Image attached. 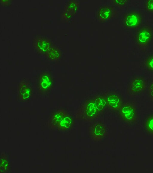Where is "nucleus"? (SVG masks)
Instances as JSON below:
<instances>
[{
  "label": "nucleus",
  "mask_w": 153,
  "mask_h": 173,
  "mask_svg": "<svg viewBox=\"0 0 153 173\" xmlns=\"http://www.w3.org/2000/svg\"><path fill=\"white\" fill-rule=\"evenodd\" d=\"M153 37V29L149 26L140 27L137 31L135 40L138 47L142 50H146L149 46Z\"/></svg>",
  "instance_id": "obj_1"
},
{
  "label": "nucleus",
  "mask_w": 153,
  "mask_h": 173,
  "mask_svg": "<svg viewBox=\"0 0 153 173\" xmlns=\"http://www.w3.org/2000/svg\"><path fill=\"white\" fill-rule=\"evenodd\" d=\"M54 86V78L52 75L47 71L40 73L37 80V86L39 93L42 96L49 94Z\"/></svg>",
  "instance_id": "obj_2"
},
{
  "label": "nucleus",
  "mask_w": 153,
  "mask_h": 173,
  "mask_svg": "<svg viewBox=\"0 0 153 173\" xmlns=\"http://www.w3.org/2000/svg\"><path fill=\"white\" fill-rule=\"evenodd\" d=\"M118 111L120 117L126 123L131 125L136 122L137 114L134 104L130 102L123 103Z\"/></svg>",
  "instance_id": "obj_3"
},
{
  "label": "nucleus",
  "mask_w": 153,
  "mask_h": 173,
  "mask_svg": "<svg viewBox=\"0 0 153 173\" xmlns=\"http://www.w3.org/2000/svg\"><path fill=\"white\" fill-rule=\"evenodd\" d=\"M79 111L78 113V117L86 121H92L97 118L100 114L95 106L93 99L85 102Z\"/></svg>",
  "instance_id": "obj_4"
},
{
  "label": "nucleus",
  "mask_w": 153,
  "mask_h": 173,
  "mask_svg": "<svg viewBox=\"0 0 153 173\" xmlns=\"http://www.w3.org/2000/svg\"><path fill=\"white\" fill-rule=\"evenodd\" d=\"M142 18L140 13L136 11H132L126 13L123 19L124 26L130 29H135L140 26Z\"/></svg>",
  "instance_id": "obj_5"
},
{
  "label": "nucleus",
  "mask_w": 153,
  "mask_h": 173,
  "mask_svg": "<svg viewBox=\"0 0 153 173\" xmlns=\"http://www.w3.org/2000/svg\"><path fill=\"white\" fill-rule=\"evenodd\" d=\"M89 136L93 141H100L106 135L107 130L105 126L102 122H97L91 124L89 129Z\"/></svg>",
  "instance_id": "obj_6"
},
{
  "label": "nucleus",
  "mask_w": 153,
  "mask_h": 173,
  "mask_svg": "<svg viewBox=\"0 0 153 173\" xmlns=\"http://www.w3.org/2000/svg\"><path fill=\"white\" fill-rule=\"evenodd\" d=\"M33 88L27 80H21L18 86L17 96L19 100L22 102L28 101L33 95Z\"/></svg>",
  "instance_id": "obj_7"
},
{
  "label": "nucleus",
  "mask_w": 153,
  "mask_h": 173,
  "mask_svg": "<svg viewBox=\"0 0 153 173\" xmlns=\"http://www.w3.org/2000/svg\"><path fill=\"white\" fill-rule=\"evenodd\" d=\"M146 86V80L144 78L138 76L134 78L129 83L127 89L128 93L134 96L143 93Z\"/></svg>",
  "instance_id": "obj_8"
},
{
  "label": "nucleus",
  "mask_w": 153,
  "mask_h": 173,
  "mask_svg": "<svg viewBox=\"0 0 153 173\" xmlns=\"http://www.w3.org/2000/svg\"><path fill=\"white\" fill-rule=\"evenodd\" d=\"M79 6L80 3L78 1L75 0L69 1L62 14V20L66 22L70 20L77 13Z\"/></svg>",
  "instance_id": "obj_9"
},
{
  "label": "nucleus",
  "mask_w": 153,
  "mask_h": 173,
  "mask_svg": "<svg viewBox=\"0 0 153 173\" xmlns=\"http://www.w3.org/2000/svg\"><path fill=\"white\" fill-rule=\"evenodd\" d=\"M33 44L37 51L41 54H46L52 47L51 41L46 38L39 36L34 39Z\"/></svg>",
  "instance_id": "obj_10"
},
{
  "label": "nucleus",
  "mask_w": 153,
  "mask_h": 173,
  "mask_svg": "<svg viewBox=\"0 0 153 173\" xmlns=\"http://www.w3.org/2000/svg\"><path fill=\"white\" fill-rule=\"evenodd\" d=\"M104 97L107 106L114 111H118L124 103L122 97L116 94H108Z\"/></svg>",
  "instance_id": "obj_11"
},
{
  "label": "nucleus",
  "mask_w": 153,
  "mask_h": 173,
  "mask_svg": "<svg viewBox=\"0 0 153 173\" xmlns=\"http://www.w3.org/2000/svg\"><path fill=\"white\" fill-rule=\"evenodd\" d=\"M114 13V9L113 7L108 5H104L99 8L97 12V17L100 21L105 22L112 19Z\"/></svg>",
  "instance_id": "obj_12"
},
{
  "label": "nucleus",
  "mask_w": 153,
  "mask_h": 173,
  "mask_svg": "<svg viewBox=\"0 0 153 173\" xmlns=\"http://www.w3.org/2000/svg\"><path fill=\"white\" fill-rule=\"evenodd\" d=\"M67 113L63 109H58L51 114L48 122L49 127L51 129H56L58 125Z\"/></svg>",
  "instance_id": "obj_13"
},
{
  "label": "nucleus",
  "mask_w": 153,
  "mask_h": 173,
  "mask_svg": "<svg viewBox=\"0 0 153 173\" xmlns=\"http://www.w3.org/2000/svg\"><path fill=\"white\" fill-rule=\"evenodd\" d=\"M74 124V120L67 113L59 123L56 129L60 131H68L71 128Z\"/></svg>",
  "instance_id": "obj_14"
},
{
  "label": "nucleus",
  "mask_w": 153,
  "mask_h": 173,
  "mask_svg": "<svg viewBox=\"0 0 153 173\" xmlns=\"http://www.w3.org/2000/svg\"><path fill=\"white\" fill-rule=\"evenodd\" d=\"M0 173L8 172L10 170V162L7 155L1 152L0 156Z\"/></svg>",
  "instance_id": "obj_15"
},
{
  "label": "nucleus",
  "mask_w": 153,
  "mask_h": 173,
  "mask_svg": "<svg viewBox=\"0 0 153 173\" xmlns=\"http://www.w3.org/2000/svg\"><path fill=\"white\" fill-rule=\"evenodd\" d=\"M47 57L52 61L58 60L62 55L60 50L57 47L52 46L46 54Z\"/></svg>",
  "instance_id": "obj_16"
},
{
  "label": "nucleus",
  "mask_w": 153,
  "mask_h": 173,
  "mask_svg": "<svg viewBox=\"0 0 153 173\" xmlns=\"http://www.w3.org/2000/svg\"><path fill=\"white\" fill-rule=\"evenodd\" d=\"M93 100L97 110L100 113H102L107 106L105 98L98 96L94 98Z\"/></svg>",
  "instance_id": "obj_17"
},
{
  "label": "nucleus",
  "mask_w": 153,
  "mask_h": 173,
  "mask_svg": "<svg viewBox=\"0 0 153 173\" xmlns=\"http://www.w3.org/2000/svg\"><path fill=\"white\" fill-rule=\"evenodd\" d=\"M144 127L146 132L153 136V114L147 117L144 124Z\"/></svg>",
  "instance_id": "obj_18"
},
{
  "label": "nucleus",
  "mask_w": 153,
  "mask_h": 173,
  "mask_svg": "<svg viewBox=\"0 0 153 173\" xmlns=\"http://www.w3.org/2000/svg\"><path fill=\"white\" fill-rule=\"evenodd\" d=\"M145 65L147 70L153 72V54L149 55L146 58Z\"/></svg>",
  "instance_id": "obj_19"
},
{
  "label": "nucleus",
  "mask_w": 153,
  "mask_h": 173,
  "mask_svg": "<svg viewBox=\"0 0 153 173\" xmlns=\"http://www.w3.org/2000/svg\"><path fill=\"white\" fill-rule=\"evenodd\" d=\"M145 7L147 11L153 13V0H146L145 4Z\"/></svg>",
  "instance_id": "obj_20"
},
{
  "label": "nucleus",
  "mask_w": 153,
  "mask_h": 173,
  "mask_svg": "<svg viewBox=\"0 0 153 173\" xmlns=\"http://www.w3.org/2000/svg\"><path fill=\"white\" fill-rule=\"evenodd\" d=\"M148 90L149 98L153 102V80L149 84Z\"/></svg>",
  "instance_id": "obj_21"
},
{
  "label": "nucleus",
  "mask_w": 153,
  "mask_h": 173,
  "mask_svg": "<svg viewBox=\"0 0 153 173\" xmlns=\"http://www.w3.org/2000/svg\"><path fill=\"white\" fill-rule=\"evenodd\" d=\"M128 1L127 0H114L112 1V2L114 5L119 6H124Z\"/></svg>",
  "instance_id": "obj_22"
},
{
  "label": "nucleus",
  "mask_w": 153,
  "mask_h": 173,
  "mask_svg": "<svg viewBox=\"0 0 153 173\" xmlns=\"http://www.w3.org/2000/svg\"><path fill=\"white\" fill-rule=\"evenodd\" d=\"M1 3L4 4H7L9 3V0H1Z\"/></svg>",
  "instance_id": "obj_23"
}]
</instances>
